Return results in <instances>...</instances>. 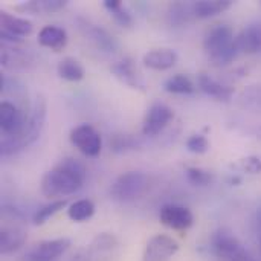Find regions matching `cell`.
I'll use <instances>...</instances> for the list:
<instances>
[{"mask_svg": "<svg viewBox=\"0 0 261 261\" xmlns=\"http://www.w3.org/2000/svg\"><path fill=\"white\" fill-rule=\"evenodd\" d=\"M84 180V165L73 158H64L60 164H57L43 176L40 188L44 197L58 200L60 197L70 196L81 190Z\"/></svg>", "mask_w": 261, "mask_h": 261, "instance_id": "cell-1", "label": "cell"}, {"mask_svg": "<svg viewBox=\"0 0 261 261\" xmlns=\"http://www.w3.org/2000/svg\"><path fill=\"white\" fill-rule=\"evenodd\" d=\"M44 122H46V101L40 95V96H37V99L34 102V107L29 113V118H28L23 133L18 138L3 136L2 144H0V153L3 156H9V154H14L17 151L29 147L31 144H34L43 132Z\"/></svg>", "mask_w": 261, "mask_h": 261, "instance_id": "cell-2", "label": "cell"}, {"mask_svg": "<svg viewBox=\"0 0 261 261\" xmlns=\"http://www.w3.org/2000/svg\"><path fill=\"white\" fill-rule=\"evenodd\" d=\"M203 49L208 54L211 63L217 67L228 66L239 55L234 31L228 24H217L208 31L203 40Z\"/></svg>", "mask_w": 261, "mask_h": 261, "instance_id": "cell-3", "label": "cell"}, {"mask_svg": "<svg viewBox=\"0 0 261 261\" xmlns=\"http://www.w3.org/2000/svg\"><path fill=\"white\" fill-rule=\"evenodd\" d=\"M148 179L141 171H128L121 174L110 188V196L116 202H132L144 194Z\"/></svg>", "mask_w": 261, "mask_h": 261, "instance_id": "cell-4", "label": "cell"}, {"mask_svg": "<svg viewBox=\"0 0 261 261\" xmlns=\"http://www.w3.org/2000/svg\"><path fill=\"white\" fill-rule=\"evenodd\" d=\"M213 254L222 261H243L246 251L237 236L228 228L217 229L211 237Z\"/></svg>", "mask_w": 261, "mask_h": 261, "instance_id": "cell-5", "label": "cell"}, {"mask_svg": "<svg viewBox=\"0 0 261 261\" xmlns=\"http://www.w3.org/2000/svg\"><path fill=\"white\" fill-rule=\"evenodd\" d=\"M28 118L29 116H26L15 102H11L8 99L0 102V128L3 136L18 138L24 130Z\"/></svg>", "mask_w": 261, "mask_h": 261, "instance_id": "cell-6", "label": "cell"}, {"mask_svg": "<svg viewBox=\"0 0 261 261\" xmlns=\"http://www.w3.org/2000/svg\"><path fill=\"white\" fill-rule=\"evenodd\" d=\"M70 142L84 156H89V158H96L102 148L101 135L90 124H81L75 127L70 132Z\"/></svg>", "mask_w": 261, "mask_h": 261, "instance_id": "cell-7", "label": "cell"}, {"mask_svg": "<svg viewBox=\"0 0 261 261\" xmlns=\"http://www.w3.org/2000/svg\"><path fill=\"white\" fill-rule=\"evenodd\" d=\"M70 248L69 239L44 240L34 245L23 257V261H55Z\"/></svg>", "mask_w": 261, "mask_h": 261, "instance_id": "cell-8", "label": "cell"}, {"mask_svg": "<svg viewBox=\"0 0 261 261\" xmlns=\"http://www.w3.org/2000/svg\"><path fill=\"white\" fill-rule=\"evenodd\" d=\"M177 251L179 245L174 239L159 234L148 240L142 254V261H168Z\"/></svg>", "mask_w": 261, "mask_h": 261, "instance_id": "cell-9", "label": "cell"}, {"mask_svg": "<svg viewBox=\"0 0 261 261\" xmlns=\"http://www.w3.org/2000/svg\"><path fill=\"white\" fill-rule=\"evenodd\" d=\"M174 118V112L162 102H156L153 104L147 115L145 119L142 122V133L145 136H156L159 135Z\"/></svg>", "mask_w": 261, "mask_h": 261, "instance_id": "cell-10", "label": "cell"}, {"mask_svg": "<svg viewBox=\"0 0 261 261\" xmlns=\"http://www.w3.org/2000/svg\"><path fill=\"white\" fill-rule=\"evenodd\" d=\"M159 220L164 226H167L170 229L185 231L193 226L194 216L188 208H185L182 205L170 203V205L162 206V210L159 213Z\"/></svg>", "mask_w": 261, "mask_h": 261, "instance_id": "cell-11", "label": "cell"}, {"mask_svg": "<svg viewBox=\"0 0 261 261\" xmlns=\"http://www.w3.org/2000/svg\"><path fill=\"white\" fill-rule=\"evenodd\" d=\"M112 73L124 84H127L132 89H138V90H145V84L144 80L141 76V73L138 72L135 63L132 58H122L119 61H116L112 66Z\"/></svg>", "mask_w": 261, "mask_h": 261, "instance_id": "cell-12", "label": "cell"}, {"mask_svg": "<svg viewBox=\"0 0 261 261\" xmlns=\"http://www.w3.org/2000/svg\"><path fill=\"white\" fill-rule=\"evenodd\" d=\"M197 86L205 95H208L217 101L228 102V101H231V98L234 95V87L219 83L217 80H214L213 76H210L205 72L197 75Z\"/></svg>", "mask_w": 261, "mask_h": 261, "instance_id": "cell-13", "label": "cell"}, {"mask_svg": "<svg viewBox=\"0 0 261 261\" xmlns=\"http://www.w3.org/2000/svg\"><path fill=\"white\" fill-rule=\"evenodd\" d=\"M142 63L153 70H168L177 63V52L168 47L153 49L144 55Z\"/></svg>", "mask_w": 261, "mask_h": 261, "instance_id": "cell-14", "label": "cell"}, {"mask_svg": "<svg viewBox=\"0 0 261 261\" xmlns=\"http://www.w3.org/2000/svg\"><path fill=\"white\" fill-rule=\"evenodd\" d=\"M26 242V232L20 225H9L3 226L0 231V252L2 254H12L23 246Z\"/></svg>", "mask_w": 261, "mask_h": 261, "instance_id": "cell-15", "label": "cell"}, {"mask_svg": "<svg viewBox=\"0 0 261 261\" xmlns=\"http://www.w3.org/2000/svg\"><path fill=\"white\" fill-rule=\"evenodd\" d=\"M236 44L243 54H257L261 50V24L246 26L237 37Z\"/></svg>", "mask_w": 261, "mask_h": 261, "instance_id": "cell-16", "label": "cell"}, {"mask_svg": "<svg viewBox=\"0 0 261 261\" xmlns=\"http://www.w3.org/2000/svg\"><path fill=\"white\" fill-rule=\"evenodd\" d=\"M38 43L52 50H61L67 44V32L55 24H47L38 32Z\"/></svg>", "mask_w": 261, "mask_h": 261, "instance_id": "cell-17", "label": "cell"}, {"mask_svg": "<svg viewBox=\"0 0 261 261\" xmlns=\"http://www.w3.org/2000/svg\"><path fill=\"white\" fill-rule=\"evenodd\" d=\"M0 24H2V31L5 32H9L15 37H28L32 34L34 31V26L29 20L26 18H21V17H17V15H12L6 11H2L0 12Z\"/></svg>", "mask_w": 261, "mask_h": 261, "instance_id": "cell-18", "label": "cell"}, {"mask_svg": "<svg viewBox=\"0 0 261 261\" xmlns=\"http://www.w3.org/2000/svg\"><path fill=\"white\" fill-rule=\"evenodd\" d=\"M232 6V0H199L193 3V14L197 18L219 15Z\"/></svg>", "mask_w": 261, "mask_h": 261, "instance_id": "cell-19", "label": "cell"}, {"mask_svg": "<svg viewBox=\"0 0 261 261\" xmlns=\"http://www.w3.org/2000/svg\"><path fill=\"white\" fill-rule=\"evenodd\" d=\"M57 72L60 75V78L66 80V81H70V83H76V81H81L86 75L84 72V67L81 66V63L72 57H66L63 58L58 66H57Z\"/></svg>", "mask_w": 261, "mask_h": 261, "instance_id": "cell-20", "label": "cell"}, {"mask_svg": "<svg viewBox=\"0 0 261 261\" xmlns=\"http://www.w3.org/2000/svg\"><path fill=\"white\" fill-rule=\"evenodd\" d=\"M164 89L168 93L190 95V93H193L196 90V86H194V83L191 81L190 76H187L184 73H177V75H173L168 80H165Z\"/></svg>", "mask_w": 261, "mask_h": 261, "instance_id": "cell-21", "label": "cell"}, {"mask_svg": "<svg viewBox=\"0 0 261 261\" xmlns=\"http://www.w3.org/2000/svg\"><path fill=\"white\" fill-rule=\"evenodd\" d=\"M102 6L110 12V15L115 18V21L122 28H130L133 24V17L130 11L122 5L121 0H104Z\"/></svg>", "mask_w": 261, "mask_h": 261, "instance_id": "cell-22", "label": "cell"}, {"mask_svg": "<svg viewBox=\"0 0 261 261\" xmlns=\"http://www.w3.org/2000/svg\"><path fill=\"white\" fill-rule=\"evenodd\" d=\"M93 214H95V205H93V202H90L87 199H81V200L73 202L67 210L69 219L72 222H76V223H81V222L92 219Z\"/></svg>", "mask_w": 261, "mask_h": 261, "instance_id": "cell-23", "label": "cell"}, {"mask_svg": "<svg viewBox=\"0 0 261 261\" xmlns=\"http://www.w3.org/2000/svg\"><path fill=\"white\" fill-rule=\"evenodd\" d=\"M66 206H67V200H66V199L52 200V202H49L47 205L40 206V208L34 213V216H32V223L40 226V225L46 223L50 217H54L57 213H60L61 210H64Z\"/></svg>", "mask_w": 261, "mask_h": 261, "instance_id": "cell-24", "label": "cell"}, {"mask_svg": "<svg viewBox=\"0 0 261 261\" xmlns=\"http://www.w3.org/2000/svg\"><path fill=\"white\" fill-rule=\"evenodd\" d=\"M89 37H90V40H92L99 49H102L104 52H115L116 47H118L115 38H113L107 31H104V29H101V28H96V26L89 28Z\"/></svg>", "mask_w": 261, "mask_h": 261, "instance_id": "cell-25", "label": "cell"}, {"mask_svg": "<svg viewBox=\"0 0 261 261\" xmlns=\"http://www.w3.org/2000/svg\"><path fill=\"white\" fill-rule=\"evenodd\" d=\"M185 176H187L188 182L194 187H208L214 180V174L211 171H208L205 168H199V167L187 168Z\"/></svg>", "mask_w": 261, "mask_h": 261, "instance_id": "cell-26", "label": "cell"}, {"mask_svg": "<svg viewBox=\"0 0 261 261\" xmlns=\"http://www.w3.org/2000/svg\"><path fill=\"white\" fill-rule=\"evenodd\" d=\"M190 15H194L193 14V3H174L171 5L170 8V23L171 24H182V23H187L190 20Z\"/></svg>", "mask_w": 261, "mask_h": 261, "instance_id": "cell-27", "label": "cell"}, {"mask_svg": "<svg viewBox=\"0 0 261 261\" xmlns=\"http://www.w3.org/2000/svg\"><path fill=\"white\" fill-rule=\"evenodd\" d=\"M242 101L245 107L261 110V86H251L248 90H245L242 95Z\"/></svg>", "mask_w": 261, "mask_h": 261, "instance_id": "cell-28", "label": "cell"}, {"mask_svg": "<svg viewBox=\"0 0 261 261\" xmlns=\"http://www.w3.org/2000/svg\"><path fill=\"white\" fill-rule=\"evenodd\" d=\"M210 148V142L203 135H193L187 141V150L194 153V154H203Z\"/></svg>", "mask_w": 261, "mask_h": 261, "instance_id": "cell-29", "label": "cell"}, {"mask_svg": "<svg viewBox=\"0 0 261 261\" xmlns=\"http://www.w3.org/2000/svg\"><path fill=\"white\" fill-rule=\"evenodd\" d=\"M37 3H38V11H44V12H55L67 5L66 0H40Z\"/></svg>", "mask_w": 261, "mask_h": 261, "instance_id": "cell-30", "label": "cell"}, {"mask_svg": "<svg viewBox=\"0 0 261 261\" xmlns=\"http://www.w3.org/2000/svg\"><path fill=\"white\" fill-rule=\"evenodd\" d=\"M242 165H243V170H246L248 173H260L261 171V161L258 158H246L242 161Z\"/></svg>", "mask_w": 261, "mask_h": 261, "instance_id": "cell-31", "label": "cell"}]
</instances>
